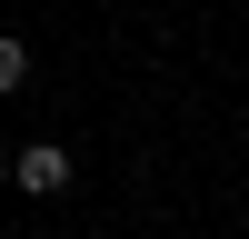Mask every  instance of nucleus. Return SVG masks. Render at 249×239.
<instances>
[{
	"instance_id": "obj_1",
	"label": "nucleus",
	"mask_w": 249,
	"mask_h": 239,
	"mask_svg": "<svg viewBox=\"0 0 249 239\" xmlns=\"http://www.w3.org/2000/svg\"><path fill=\"white\" fill-rule=\"evenodd\" d=\"M10 179L30 199H50V189H70V150H60V139H30V150H10Z\"/></svg>"
},
{
	"instance_id": "obj_2",
	"label": "nucleus",
	"mask_w": 249,
	"mask_h": 239,
	"mask_svg": "<svg viewBox=\"0 0 249 239\" xmlns=\"http://www.w3.org/2000/svg\"><path fill=\"white\" fill-rule=\"evenodd\" d=\"M20 80H30V50H20L10 30H0V90H20Z\"/></svg>"
}]
</instances>
